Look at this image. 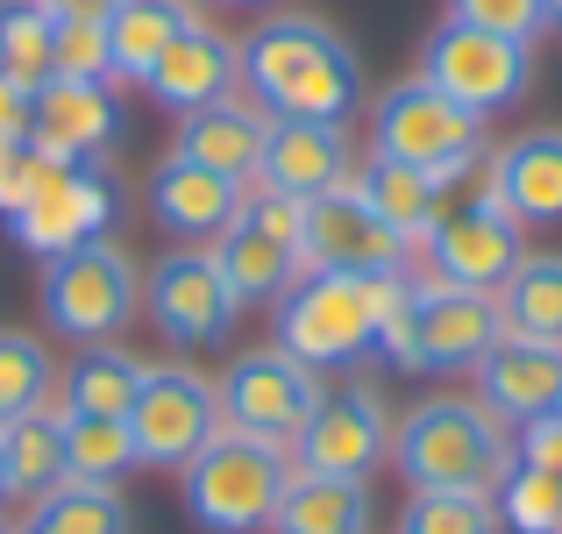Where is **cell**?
<instances>
[{
	"label": "cell",
	"mask_w": 562,
	"mask_h": 534,
	"mask_svg": "<svg viewBox=\"0 0 562 534\" xmlns=\"http://www.w3.org/2000/svg\"><path fill=\"white\" fill-rule=\"evenodd\" d=\"M392 464L413 492H498L513 470V435L477 407V399H420L406 421L392 427Z\"/></svg>",
	"instance_id": "cell-1"
},
{
	"label": "cell",
	"mask_w": 562,
	"mask_h": 534,
	"mask_svg": "<svg viewBox=\"0 0 562 534\" xmlns=\"http://www.w3.org/2000/svg\"><path fill=\"white\" fill-rule=\"evenodd\" d=\"M285 356H300L314 378L357 370L378 356V278L349 271H300L278 292V335Z\"/></svg>",
	"instance_id": "cell-2"
},
{
	"label": "cell",
	"mask_w": 562,
	"mask_h": 534,
	"mask_svg": "<svg viewBox=\"0 0 562 534\" xmlns=\"http://www.w3.org/2000/svg\"><path fill=\"white\" fill-rule=\"evenodd\" d=\"M285 478H292V449L228 435V427L179 470L186 513L206 534H271V513H278V499H285Z\"/></svg>",
	"instance_id": "cell-3"
},
{
	"label": "cell",
	"mask_w": 562,
	"mask_h": 534,
	"mask_svg": "<svg viewBox=\"0 0 562 534\" xmlns=\"http://www.w3.org/2000/svg\"><path fill=\"white\" fill-rule=\"evenodd\" d=\"M371 157H398V165L427 171L441 186V178H456L470 157H484V114L456 108L449 93H435V86L413 71V79H398L392 93L378 100Z\"/></svg>",
	"instance_id": "cell-4"
},
{
	"label": "cell",
	"mask_w": 562,
	"mask_h": 534,
	"mask_svg": "<svg viewBox=\"0 0 562 534\" xmlns=\"http://www.w3.org/2000/svg\"><path fill=\"white\" fill-rule=\"evenodd\" d=\"M143 307V271L114 243H86L43 264V314L71 343H114Z\"/></svg>",
	"instance_id": "cell-5"
},
{
	"label": "cell",
	"mask_w": 562,
	"mask_h": 534,
	"mask_svg": "<svg viewBox=\"0 0 562 534\" xmlns=\"http://www.w3.org/2000/svg\"><path fill=\"white\" fill-rule=\"evenodd\" d=\"M420 79L435 86V93H449L456 108H470V114H498L535 86V43L449 14L420 51Z\"/></svg>",
	"instance_id": "cell-6"
},
{
	"label": "cell",
	"mask_w": 562,
	"mask_h": 534,
	"mask_svg": "<svg viewBox=\"0 0 562 534\" xmlns=\"http://www.w3.org/2000/svg\"><path fill=\"white\" fill-rule=\"evenodd\" d=\"M114 207H122V192H114V178L100 165H57V157H36V192L8 214V229H14V243H22L29 257L50 264V257H65V249L108 243Z\"/></svg>",
	"instance_id": "cell-7"
},
{
	"label": "cell",
	"mask_w": 562,
	"mask_h": 534,
	"mask_svg": "<svg viewBox=\"0 0 562 534\" xmlns=\"http://www.w3.org/2000/svg\"><path fill=\"white\" fill-rule=\"evenodd\" d=\"M214 399H221V427H228V435L292 449V435L306 427V413H314V399H321V378L300 364V356L263 343V349H243L228 370H221Z\"/></svg>",
	"instance_id": "cell-8"
},
{
	"label": "cell",
	"mask_w": 562,
	"mask_h": 534,
	"mask_svg": "<svg viewBox=\"0 0 562 534\" xmlns=\"http://www.w3.org/2000/svg\"><path fill=\"white\" fill-rule=\"evenodd\" d=\"M214 435H221L214 378H200L192 364H143L136 407H128V442H136V464L186 470Z\"/></svg>",
	"instance_id": "cell-9"
},
{
	"label": "cell",
	"mask_w": 562,
	"mask_h": 534,
	"mask_svg": "<svg viewBox=\"0 0 562 534\" xmlns=\"http://www.w3.org/2000/svg\"><path fill=\"white\" fill-rule=\"evenodd\" d=\"M392 449V421H384V399L363 378L349 385H321L306 427L292 435V470H321V478H371Z\"/></svg>",
	"instance_id": "cell-10"
},
{
	"label": "cell",
	"mask_w": 562,
	"mask_h": 534,
	"mask_svg": "<svg viewBox=\"0 0 562 534\" xmlns=\"http://www.w3.org/2000/svg\"><path fill=\"white\" fill-rule=\"evenodd\" d=\"M300 271H349V278L406 271V243L371 214V200H363L357 186H335V192H321V200H306Z\"/></svg>",
	"instance_id": "cell-11"
},
{
	"label": "cell",
	"mask_w": 562,
	"mask_h": 534,
	"mask_svg": "<svg viewBox=\"0 0 562 534\" xmlns=\"http://www.w3.org/2000/svg\"><path fill=\"white\" fill-rule=\"evenodd\" d=\"M143 307H150V321L179 349L221 343L228 321H235V300H228V286H221L206 249H171V257H157L150 278H143Z\"/></svg>",
	"instance_id": "cell-12"
},
{
	"label": "cell",
	"mask_w": 562,
	"mask_h": 534,
	"mask_svg": "<svg viewBox=\"0 0 562 534\" xmlns=\"http://www.w3.org/2000/svg\"><path fill=\"white\" fill-rule=\"evenodd\" d=\"M520 257V221L492 214V207H441V221L427 229V278L441 286L498 292Z\"/></svg>",
	"instance_id": "cell-13"
},
{
	"label": "cell",
	"mask_w": 562,
	"mask_h": 534,
	"mask_svg": "<svg viewBox=\"0 0 562 534\" xmlns=\"http://www.w3.org/2000/svg\"><path fill=\"white\" fill-rule=\"evenodd\" d=\"M114 136H122V100H114V86L43 79L36 93H29V151H36V157L93 165Z\"/></svg>",
	"instance_id": "cell-14"
},
{
	"label": "cell",
	"mask_w": 562,
	"mask_h": 534,
	"mask_svg": "<svg viewBox=\"0 0 562 534\" xmlns=\"http://www.w3.org/2000/svg\"><path fill=\"white\" fill-rule=\"evenodd\" d=\"M562 392V349L555 343H527V335H498L477 364V407L498 427H527L541 413H555Z\"/></svg>",
	"instance_id": "cell-15"
},
{
	"label": "cell",
	"mask_w": 562,
	"mask_h": 534,
	"mask_svg": "<svg viewBox=\"0 0 562 534\" xmlns=\"http://www.w3.org/2000/svg\"><path fill=\"white\" fill-rule=\"evenodd\" d=\"M335 43L342 36H335L328 22H314V14H271V22H257L243 43H235V79H243V93L271 114L278 100L292 93V79H300L314 57H328Z\"/></svg>",
	"instance_id": "cell-16"
},
{
	"label": "cell",
	"mask_w": 562,
	"mask_h": 534,
	"mask_svg": "<svg viewBox=\"0 0 562 534\" xmlns=\"http://www.w3.org/2000/svg\"><path fill=\"white\" fill-rule=\"evenodd\" d=\"M357 165H349V136L335 122H271L263 136V192H285V200H321V192L349 186Z\"/></svg>",
	"instance_id": "cell-17"
},
{
	"label": "cell",
	"mask_w": 562,
	"mask_h": 534,
	"mask_svg": "<svg viewBox=\"0 0 562 534\" xmlns=\"http://www.w3.org/2000/svg\"><path fill=\"white\" fill-rule=\"evenodd\" d=\"M263 136H271V114H263L257 100L221 93V100H206V108L179 114V151H171V157H192V165L235 178V186H257Z\"/></svg>",
	"instance_id": "cell-18"
},
{
	"label": "cell",
	"mask_w": 562,
	"mask_h": 534,
	"mask_svg": "<svg viewBox=\"0 0 562 534\" xmlns=\"http://www.w3.org/2000/svg\"><path fill=\"white\" fill-rule=\"evenodd\" d=\"M243 207H249V186L192 165V157H165L157 178H150V214L165 221L171 235H186V243H214Z\"/></svg>",
	"instance_id": "cell-19"
},
{
	"label": "cell",
	"mask_w": 562,
	"mask_h": 534,
	"mask_svg": "<svg viewBox=\"0 0 562 534\" xmlns=\"http://www.w3.org/2000/svg\"><path fill=\"white\" fill-rule=\"evenodd\" d=\"M206 257H214V271H221V286H228L235 314H243V307H278V292L300 278V257H292V249L278 243L257 214H249V207L214 235V243H206Z\"/></svg>",
	"instance_id": "cell-20"
},
{
	"label": "cell",
	"mask_w": 562,
	"mask_h": 534,
	"mask_svg": "<svg viewBox=\"0 0 562 534\" xmlns=\"http://www.w3.org/2000/svg\"><path fill=\"white\" fill-rule=\"evenodd\" d=\"M143 86H150V100L165 114L206 108V100H221L235 86V36H221L214 22H192L186 36L150 65V79H143Z\"/></svg>",
	"instance_id": "cell-21"
},
{
	"label": "cell",
	"mask_w": 562,
	"mask_h": 534,
	"mask_svg": "<svg viewBox=\"0 0 562 534\" xmlns=\"http://www.w3.org/2000/svg\"><path fill=\"white\" fill-rule=\"evenodd\" d=\"M498 192H506L520 229H555L562 221V129H527L506 151H492Z\"/></svg>",
	"instance_id": "cell-22"
},
{
	"label": "cell",
	"mask_w": 562,
	"mask_h": 534,
	"mask_svg": "<svg viewBox=\"0 0 562 534\" xmlns=\"http://www.w3.org/2000/svg\"><path fill=\"white\" fill-rule=\"evenodd\" d=\"M143 385V356H128L122 343H86L79 364L57 378V413H86V421H128Z\"/></svg>",
	"instance_id": "cell-23"
},
{
	"label": "cell",
	"mask_w": 562,
	"mask_h": 534,
	"mask_svg": "<svg viewBox=\"0 0 562 534\" xmlns=\"http://www.w3.org/2000/svg\"><path fill=\"white\" fill-rule=\"evenodd\" d=\"M371 527V492L357 478H321V470H292L285 499L271 513V534H363Z\"/></svg>",
	"instance_id": "cell-24"
},
{
	"label": "cell",
	"mask_w": 562,
	"mask_h": 534,
	"mask_svg": "<svg viewBox=\"0 0 562 534\" xmlns=\"http://www.w3.org/2000/svg\"><path fill=\"white\" fill-rule=\"evenodd\" d=\"M192 22H200L192 0H122V8L108 14V65H114V79H136L143 86V79H150V65L186 36Z\"/></svg>",
	"instance_id": "cell-25"
},
{
	"label": "cell",
	"mask_w": 562,
	"mask_h": 534,
	"mask_svg": "<svg viewBox=\"0 0 562 534\" xmlns=\"http://www.w3.org/2000/svg\"><path fill=\"white\" fill-rule=\"evenodd\" d=\"M349 186L371 200V214L398 235V243H427V229L441 221V186L427 171L398 165V157H371V165L349 178Z\"/></svg>",
	"instance_id": "cell-26"
},
{
	"label": "cell",
	"mask_w": 562,
	"mask_h": 534,
	"mask_svg": "<svg viewBox=\"0 0 562 534\" xmlns=\"http://www.w3.org/2000/svg\"><path fill=\"white\" fill-rule=\"evenodd\" d=\"M357 100H363V65H357L349 43H335L328 57H314V65L292 79V93L271 108V122H335L342 129L349 114H357Z\"/></svg>",
	"instance_id": "cell-27"
},
{
	"label": "cell",
	"mask_w": 562,
	"mask_h": 534,
	"mask_svg": "<svg viewBox=\"0 0 562 534\" xmlns=\"http://www.w3.org/2000/svg\"><path fill=\"white\" fill-rule=\"evenodd\" d=\"M498 314H506V335L562 349V257H520L513 264V278L498 286Z\"/></svg>",
	"instance_id": "cell-28"
},
{
	"label": "cell",
	"mask_w": 562,
	"mask_h": 534,
	"mask_svg": "<svg viewBox=\"0 0 562 534\" xmlns=\"http://www.w3.org/2000/svg\"><path fill=\"white\" fill-rule=\"evenodd\" d=\"M14 534H128V499L114 485H57L29 507V521Z\"/></svg>",
	"instance_id": "cell-29"
},
{
	"label": "cell",
	"mask_w": 562,
	"mask_h": 534,
	"mask_svg": "<svg viewBox=\"0 0 562 534\" xmlns=\"http://www.w3.org/2000/svg\"><path fill=\"white\" fill-rule=\"evenodd\" d=\"M65 435V478L71 485H122L136 470V442L128 421H86V413H57Z\"/></svg>",
	"instance_id": "cell-30"
},
{
	"label": "cell",
	"mask_w": 562,
	"mask_h": 534,
	"mask_svg": "<svg viewBox=\"0 0 562 534\" xmlns=\"http://www.w3.org/2000/svg\"><path fill=\"white\" fill-rule=\"evenodd\" d=\"M0 449H8V492H57L65 485V435H57V413H22V421L0 427Z\"/></svg>",
	"instance_id": "cell-31"
},
{
	"label": "cell",
	"mask_w": 562,
	"mask_h": 534,
	"mask_svg": "<svg viewBox=\"0 0 562 534\" xmlns=\"http://www.w3.org/2000/svg\"><path fill=\"white\" fill-rule=\"evenodd\" d=\"M57 392V364L36 335L22 329H0V427L22 421V413H43Z\"/></svg>",
	"instance_id": "cell-32"
},
{
	"label": "cell",
	"mask_w": 562,
	"mask_h": 534,
	"mask_svg": "<svg viewBox=\"0 0 562 534\" xmlns=\"http://www.w3.org/2000/svg\"><path fill=\"white\" fill-rule=\"evenodd\" d=\"M50 8L43 0H0V79L36 93L50 79Z\"/></svg>",
	"instance_id": "cell-33"
},
{
	"label": "cell",
	"mask_w": 562,
	"mask_h": 534,
	"mask_svg": "<svg viewBox=\"0 0 562 534\" xmlns=\"http://www.w3.org/2000/svg\"><path fill=\"white\" fill-rule=\"evenodd\" d=\"M398 534H498V507L484 492H413Z\"/></svg>",
	"instance_id": "cell-34"
},
{
	"label": "cell",
	"mask_w": 562,
	"mask_h": 534,
	"mask_svg": "<svg viewBox=\"0 0 562 534\" xmlns=\"http://www.w3.org/2000/svg\"><path fill=\"white\" fill-rule=\"evenodd\" d=\"M492 507H498V527H513V534H549L562 521V485L541 478V470H527L520 456H513V470L498 478Z\"/></svg>",
	"instance_id": "cell-35"
},
{
	"label": "cell",
	"mask_w": 562,
	"mask_h": 534,
	"mask_svg": "<svg viewBox=\"0 0 562 534\" xmlns=\"http://www.w3.org/2000/svg\"><path fill=\"white\" fill-rule=\"evenodd\" d=\"M50 79L114 86V65H108V22H57V29H50Z\"/></svg>",
	"instance_id": "cell-36"
},
{
	"label": "cell",
	"mask_w": 562,
	"mask_h": 534,
	"mask_svg": "<svg viewBox=\"0 0 562 534\" xmlns=\"http://www.w3.org/2000/svg\"><path fill=\"white\" fill-rule=\"evenodd\" d=\"M456 22H477V29H498V36H520L535 43L549 29V0H449Z\"/></svg>",
	"instance_id": "cell-37"
},
{
	"label": "cell",
	"mask_w": 562,
	"mask_h": 534,
	"mask_svg": "<svg viewBox=\"0 0 562 534\" xmlns=\"http://www.w3.org/2000/svg\"><path fill=\"white\" fill-rule=\"evenodd\" d=\"M513 456H520L527 470H541V478H555V485H562V421H555V413L527 421L520 435H513Z\"/></svg>",
	"instance_id": "cell-38"
},
{
	"label": "cell",
	"mask_w": 562,
	"mask_h": 534,
	"mask_svg": "<svg viewBox=\"0 0 562 534\" xmlns=\"http://www.w3.org/2000/svg\"><path fill=\"white\" fill-rule=\"evenodd\" d=\"M29 192H36V151L29 143H0V214H14Z\"/></svg>",
	"instance_id": "cell-39"
},
{
	"label": "cell",
	"mask_w": 562,
	"mask_h": 534,
	"mask_svg": "<svg viewBox=\"0 0 562 534\" xmlns=\"http://www.w3.org/2000/svg\"><path fill=\"white\" fill-rule=\"evenodd\" d=\"M0 143H29V93L0 79Z\"/></svg>",
	"instance_id": "cell-40"
},
{
	"label": "cell",
	"mask_w": 562,
	"mask_h": 534,
	"mask_svg": "<svg viewBox=\"0 0 562 534\" xmlns=\"http://www.w3.org/2000/svg\"><path fill=\"white\" fill-rule=\"evenodd\" d=\"M50 8V22H108L122 0H43Z\"/></svg>",
	"instance_id": "cell-41"
},
{
	"label": "cell",
	"mask_w": 562,
	"mask_h": 534,
	"mask_svg": "<svg viewBox=\"0 0 562 534\" xmlns=\"http://www.w3.org/2000/svg\"><path fill=\"white\" fill-rule=\"evenodd\" d=\"M0 499H14V492H8V449H0Z\"/></svg>",
	"instance_id": "cell-42"
},
{
	"label": "cell",
	"mask_w": 562,
	"mask_h": 534,
	"mask_svg": "<svg viewBox=\"0 0 562 534\" xmlns=\"http://www.w3.org/2000/svg\"><path fill=\"white\" fill-rule=\"evenodd\" d=\"M549 22H555V29H562V0H549Z\"/></svg>",
	"instance_id": "cell-43"
},
{
	"label": "cell",
	"mask_w": 562,
	"mask_h": 534,
	"mask_svg": "<svg viewBox=\"0 0 562 534\" xmlns=\"http://www.w3.org/2000/svg\"><path fill=\"white\" fill-rule=\"evenodd\" d=\"M555 421H562V392H555Z\"/></svg>",
	"instance_id": "cell-44"
},
{
	"label": "cell",
	"mask_w": 562,
	"mask_h": 534,
	"mask_svg": "<svg viewBox=\"0 0 562 534\" xmlns=\"http://www.w3.org/2000/svg\"><path fill=\"white\" fill-rule=\"evenodd\" d=\"M549 534H562V521H555V527H549Z\"/></svg>",
	"instance_id": "cell-45"
},
{
	"label": "cell",
	"mask_w": 562,
	"mask_h": 534,
	"mask_svg": "<svg viewBox=\"0 0 562 534\" xmlns=\"http://www.w3.org/2000/svg\"><path fill=\"white\" fill-rule=\"evenodd\" d=\"M235 8H249V0H235Z\"/></svg>",
	"instance_id": "cell-46"
}]
</instances>
